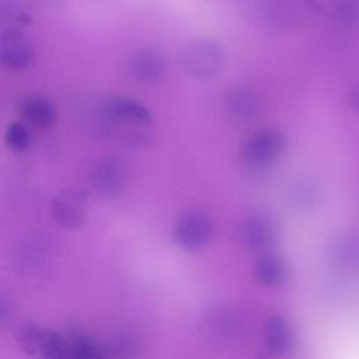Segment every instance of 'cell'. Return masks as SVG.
<instances>
[{"label":"cell","instance_id":"1","mask_svg":"<svg viewBox=\"0 0 359 359\" xmlns=\"http://www.w3.org/2000/svg\"><path fill=\"white\" fill-rule=\"evenodd\" d=\"M226 63L223 46L213 39L198 38L189 41L181 52L184 70L198 80H209L220 74Z\"/></svg>","mask_w":359,"mask_h":359},{"label":"cell","instance_id":"2","mask_svg":"<svg viewBox=\"0 0 359 359\" xmlns=\"http://www.w3.org/2000/svg\"><path fill=\"white\" fill-rule=\"evenodd\" d=\"M238 237L247 250L266 252L278 240V226L268 213L254 210L243 217Z\"/></svg>","mask_w":359,"mask_h":359},{"label":"cell","instance_id":"3","mask_svg":"<svg viewBox=\"0 0 359 359\" xmlns=\"http://www.w3.org/2000/svg\"><path fill=\"white\" fill-rule=\"evenodd\" d=\"M285 139L278 130H262L248 139L243 150L244 164L254 171L271 167L282 156Z\"/></svg>","mask_w":359,"mask_h":359},{"label":"cell","instance_id":"4","mask_svg":"<svg viewBox=\"0 0 359 359\" xmlns=\"http://www.w3.org/2000/svg\"><path fill=\"white\" fill-rule=\"evenodd\" d=\"M213 237V223L202 212H187L175 222L174 238L188 251L202 250Z\"/></svg>","mask_w":359,"mask_h":359},{"label":"cell","instance_id":"5","mask_svg":"<svg viewBox=\"0 0 359 359\" xmlns=\"http://www.w3.org/2000/svg\"><path fill=\"white\" fill-rule=\"evenodd\" d=\"M327 259L339 273L359 271V234L353 230L335 233L327 244Z\"/></svg>","mask_w":359,"mask_h":359},{"label":"cell","instance_id":"6","mask_svg":"<svg viewBox=\"0 0 359 359\" xmlns=\"http://www.w3.org/2000/svg\"><path fill=\"white\" fill-rule=\"evenodd\" d=\"M35 56L31 38L22 31H6L0 35V65L10 70L27 69Z\"/></svg>","mask_w":359,"mask_h":359},{"label":"cell","instance_id":"7","mask_svg":"<svg viewBox=\"0 0 359 359\" xmlns=\"http://www.w3.org/2000/svg\"><path fill=\"white\" fill-rule=\"evenodd\" d=\"M87 195L81 189H66L52 202V219L63 229H77L86 220Z\"/></svg>","mask_w":359,"mask_h":359},{"label":"cell","instance_id":"8","mask_svg":"<svg viewBox=\"0 0 359 359\" xmlns=\"http://www.w3.org/2000/svg\"><path fill=\"white\" fill-rule=\"evenodd\" d=\"M128 70L132 79L137 83L154 84L163 77L165 72V62L157 50L140 49L129 57Z\"/></svg>","mask_w":359,"mask_h":359},{"label":"cell","instance_id":"9","mask_svg":"<svg viewBox=\"0 0 359 359\" xmlns=\"http://www.w3.org/2000/svg\"><path fill=\"white\" fill-rule=\"evenodd\" d=\"M90 180L100 195L112 196L123 187L125 168L116 158H104L93 168Z\"/></svg>","mask_w":359,"mask_h":359},{"label":"cell","instance_id":"10","mask_svg":"<svg viewBox=\"0 0 359 359\" xmlns=\"http://www.w3.org/2000/svg\"><path fill=\"white\" fill-rule=\"evenodd\" d=\"M241 327V321L237 316L227 309H215L209 311L203 321V328L206 330L205 335L217 344L231 342L238 338Z\"/></svg>","mask_w":359,"mask_h":359},{"label":"cell","instance_id":"11","mask_svg":"<svg viewBox=\"0 0 359 359\" xmlns=\"http://www.w3.org/2000/svg\"><path fill=\"white\" fill-rule=\"evenodd\" d=\"M261 95L250 87L238 86L227 94V109L238 121H251L262 111Z\"/></svg>","mask_w":359,"mask_h":359},{"label":"cell","instance_id":"12","mask_svg":"<svg viewBox=\"0 0 359 359\" xmlns=\"http://www.w3.org/2000/svg\"><path fill=\"white\" fill-rule=\"evenodd\" d=\"M18 112L25 122L42 129L53 126L57 116L53 102L41 95L24 97L18 104Z\"/></svg>","mask_w":359,"mask_h":359},{"label":"cell","instance_id":"13","mask_svg":"<svg viewBox=\"0 0 359 359\" xmlns=\"http://www.w3.org/2000/svg\"><path fill=\"white\" fill-rule=\"evenodd\" d=\"M104 109L109 116L123 122L147 125L151 121L150 111L143 104L129 97H109L104 101Z\"/></svg>","mask_w":359,"mask_h":359},{"label":"cell","instance_id":"14","mask_svg":"<svg viewBox=\"0 0 359 359\" xmlns=\"http://www.w3.org/2000/svg\"><path fill=\"white\" fill-rule=\"evenodd\" d=\"M254 275L257 280L265 286L276 287L283 285L289 276L286 261L273 252H262L254 262Z\"/></svg>","mask_w":359,"mask_h":359},{"label":"cell","instance_id":"15","mask_svg":"<svg viewBox=\"0 0 359 359\" xmlns=\"http://www.w3.org/2000/svg\"><path fill=\"white\" fill-rule=\"evenodd\" d=\"M264 341L273 353L283 355L289 352L293 345V330L289 321L280 314L271 316L265 323Z\"/></svg>","mask_w":359,"mask_h":359},{"label":"cell","instance_id":"16","mask_svg":"<svg viewBox=\"0 0 359 359\" xmlns=\"http://www.w3.org/2000/svg\"><path fill=\"white\" fill-rule=\"evenodd\" d=\"M63 359H104L101 348L87 335H65Z\"/></svg>","mask_w":359,"mask_h":359},{"label":"cell","instance_id":"17","mask_svg":"<svg viewBox=\"0 0 359 359\" xmlns=\"http://www.w3.org/2000/svg\"><path fill=\"white\" fill-rule=\"evenodd\" d=\"M289 203L294 209H310L318 201V188L310 180H296L286 192Z\"/></svg>","mask_w":359,"mask_h":359},{"label":"cell","instance_id":"18","mask_svg":"<svg viewBox=\"0 0 359 359\" xmlns=\"http://www.w3.org/2000/svg\"><path fill=\"white\" fill-rule=\"evenodd\" d=\"M320 294L324 303L330 306H342L353 296V289L342 276H332L323 282Z\"/></svg>","mask_w":359,"mask_h":359},{"label":"cell","instance_id":"19","mask_svg":"<svg viewBox=\"0 0 359 359\" xmlns=\"http://www.w3.org/2000/svg\"><path fill=\"white\" fill-rule=\"evenodd\" d=\"M42 331H43V328L38 327L34 323L21 324V327L17 332V341H18V345L21 346V349L27 355L39 353Z\"/></svg>","mask_w":359,"mask_h":359},{"label":"cell","instance_id":"20","mask_svg":"<svg viewBox=\"0 0 359 359\" xmlns=\"http://www.w3.org/2000/svg\"><path fill=\"white\" fill-rule=\"evenodd\" d=\"M32 139L27 126L21 122H11L4 133V143L14 151H24L29 147Z\"/></svg>","mask_w":359,"mask_h":359},{"label":"cell","instance_id":"21","mask_svg":"<svg viewBox=\"0 0 359 359\" xmlns=\"http://www.w3.org/2000/svg\"><path fill=\"white\" fill-rule=\"evenodd\" d=\"M334 15L342 24L359 22V0H335Z\"/></svg>","mask_w":359,"mask_h":359},{"label":"cell","instance_id":"22","mask_svg":"<svg viewBox=\"0 0 359 359\" xmlns=\"http://www.w3.org/2000/svg\"><path fill=\"white\" fill-rule=\"evenodd\" d=\"M10 316V306L8 302H6L4 299L0 297V323L6 321Z\"/></svg>","mask_w":359,"mask_h":359},{"label":"cell","instance_id":"23","mask_svg":"<svg viewBox=\"0 0 359 359\" xmlns=\"http://www.w3.org/2000/svg\"><path fill=\"white\" fill-rule=\"evenodd\" d=\"M349 101H351L352 108H353L356 112H359V84H356V87L352 90L351 97H349Z\"/></svg>","mask_w":359,"mask_h":359}]
</instances>
